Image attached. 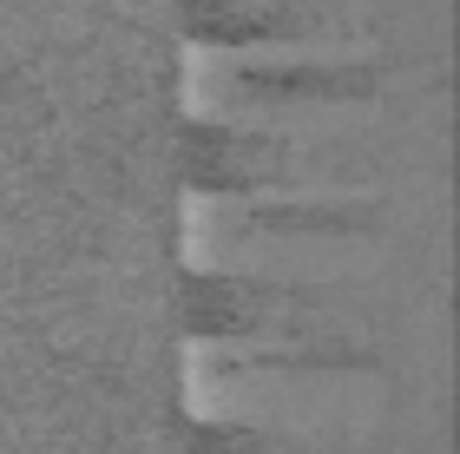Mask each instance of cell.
<instances>
[{
    "label": "cell",
    "instance_id": "obj_2",
    "mask_svg": "<svg viewBox=\"0 0 460 454\" xmlns=\"http://www.w3.org/2000/svg\"><path fill=\"white\" fill-rule=\"evenodd\" d=\"M178 336L198 349H277V343H316V336H349L336 329L342 297L323 283H283L257 271H204L178 263L172 290Z\"/></svg>",
    "mask_w": 460,
    "mask_h": 454
},
{
    "label": "cell",
    "instance_id": "obj_4",
    "mask_svg": "<svg viewBox=\"0 0 460 454\" xmlns=\"http://www.w3.org/2000/svg\"><path fill=\"white\" fill-rule=\"evenodd\" d=\"M388 93V67L362 53L342 59H237L230 67V99L270 112H323V106H375Z\"/></svg>",
    "mask_w": 460,
    "mask_h": 454
},
{
    "label": "cell",
    "instance_id": "obj_1",
    "mask_svg": "<svg viewBox=\"0 0 460 454\" xmlns=\"http://www.w3.org/2000/svg\"><path fill=\"white\" fill-rule=\"evenodd\" d=\"M172 178H178L184 198L250 204V198H270V191L368 178V165L349 152V138H296V132H270V126L184 112L178 146H172Z\"/></svg>",
    "mask_w": 460,
    "mask_h": 454
},
{
    "label": "cell",
    "instance_id": "obj_3",
    "mask_svg": "<svg viewBox=\"0 0 460 454\" xmlns=\"http://www.w3.org/2000/svg\"><path fill=\"white\" fill-rule=\"evenodd\" d=\"M362 27V0H178V40L211 53L309 47Z\"/></svg>",
    "mask_w": 460,
    "mask_h": 454
},
{
    "label": "cell",
    "instance_id": "obj_5",
    "mask_svg": "<svg viewBox=\"0 0 460 454\" xmlns=\"http://www.w3.org/2000/svg\"><path fill=\"white\" fill-rule=\"evenodd\" d=\"M243 231H263V237H375L382 231V204L375 198H309V191L250 198Z\"/></svg>",
    "mask_w": 460,
    "mask_h": 454
},
{
    "label": "cell",
    "instance_id": "obj_6",
    "mask_svg": "<svg viewBox=\"0 0 460 454\" xmlns=\"http://www.w3.org/2000/svg\"><path fill=\"white\" fill-rule=\"evenodd\" d=\"M172 441L178 454H323L309 441H289L263 422H230V415H191V408H172Z\"/></svg>",
    "mask_w": 460,
    "mask_h": 454
}]
</instances>
